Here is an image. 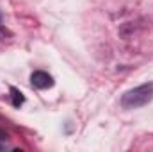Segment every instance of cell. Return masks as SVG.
<instances>
[{"label": "cell", "instance_id": "obj_1", "mask_svg": "<svg viewBox=\"0 0 153 152\" xmlns=\"http://www.w3.org/2000/svg\"><path fill=\"white\" fill-rule=\"evenodd\" d=\"M153 99V84H141L130 91H126L121 99V104L128 109H135V108H141V106H146L150 100Z\"/></svg>", "mask_w": 153, "mask_h": 152}, {"label": "cell", "instance_id": "obj_2", "mask_svg": "<svg viewBox=\"0 0 153 152\" xmlns=\"http://www.w3.org/2000/svg\"><path fill=\"white\" fill-rule=\"evenodd\" d=\"M30 82H32V86H36L39 90H46V88L53 86V79H52V75H48L46 72H34L30 75Z\"/></svg>", "mask_w": 153, "mask_h": 152}, {"label": "cell", "instance_id": "obj_3", "mask_svg": "<svg viewBox=\"0 0 153 152\" xmlns=\"http://www.w3.org/2000/svg\"><path fill=\"white\" fill-rule=\"evenodd\" d=\"M11 99H13V106L14 108H20L23 104V93L18 88H11Z\"/></svg>", "mask_w": 153, "mask_h": 152}]
</instances>
